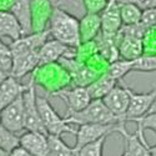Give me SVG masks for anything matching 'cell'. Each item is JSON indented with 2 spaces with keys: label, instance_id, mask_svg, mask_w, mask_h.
<instances>
[{
  "label": "cell",
  "instance_id": "1",
  "mask_svg": "<svg viewBox=\"0 0 156 156\" xmlns=\"http://www.w3.org/2000/svg\"><path fill=\"white\" fill-rule=\"evenodd\" d=\"M48 29L55 40L73 49H77L81 45L80 20L60 6H53Z\"/></svg>",
  "mask_w": 156,
  "mask_h": 156
},
{
  "label": "cell",
  "instance_id": "2",
  "mask_svg": "<svg viewBox=\"0 0 156 156\" xmlns=\"http://www.w3.org/2000/svg\"><path fill=\"white\" fill-rule=\"evenodd\" d=\"M66 120L71 125H83V124H118L125 122L116 115H114L102 99L91 100L89 105L77 112L66 114Z\"/></svg>",
  "mask_w": 156,
  "mask_h": 156
},
{
  "label": "cell",
  "instance_id": "3",
  "mask_svg": "<svg viewBox=\"0 0 156 156\" xmlns=\"http://www.w3.org/2000/svg\"><path fill=\"white\" fill-rule=\"evenodd\" d=\"M37 109L43 125L46 130L48 135L61 136L62 134H76V130L68 122L66 118L60 116L55 109L51 106L50 101L45 96H37Z\"/></svg>",
  "mask_w": 156,
  "mask_h": 156
},
{
  "label": "cell",
  "instance_id": "4",
  "mask_svg": "<svg viewBox=\"0 0 156 156\" xmlns=\"http://www.w3.org/2000/svg\"><path fill=\"white\" fill-rule=\"evenodd\" d=\"M126 122H118V124H83L79 125L76 130V142L74 150L75 152L81 149L83 146L90 144L93 141L101 139L102 136H109L112 133H119L125 127Z\"/></svg>",
  "mask_w": 156,
  "mask_h": 156
},
{
  "label": "cell",
  "instance_id": "5",
  "mask_svg": "<svg viewBox=\"0 0 156 156\" xmlns=\"http://www.w3.org/2000/svg\"><path fill=\"white\" fill-rule=\"evenodd\" d=\"M36 98H37V95L35 91V77H34V75H31L30 80L28 83V87L23 94L25 130H27V131H39V133L48 134L44 125H43L40 114H39Z\"/></svg>",
  "mask_w": 156,
  "mask_h": 156
},
{
  "label": "cell",
  "instance_id": "6",
  "mask_svg": "<svg viewBox=\"0 0 156 156\" xmlns=\"http://www.w3.org/2000/svg\"><path fill=\"white\" fill-rule=\"evenodd\" d=\"M50 36L49 29L41 30V31H34L28 35H23L21 37L11 41L10 50L12 56L29 54V53H37L41 49V46L48 41Z\"/></svg>",
  "mask_w": 156,
  "mask_h": 156
},
{
  "label": "cell",
  "instance_id": "7",
  "mask_svg": "<svg viewBox=\"0 0 156 156\" xmlns=\"http://www.w3.org/2000/svg\"><path fill=\"white\" fill-rule=\"evenodd\" d=\"M51 94L56 98L62 99L66 102L68 114L81 111L93 100L86 86H74L71 89H59L56 91H53Z\"/></svg>",
  "mask_w": 156,
  "mask_h": 156
},
{
  "label": "cell",
  "instance_id": "8",
  "mask_svg": "<svg viewBox=\"0 0 156 156\" xmlns=\"http://www.w3.org/2000/svg\"><path fill=\"white\" fill-rule=\"evenodd\" d=\"M23 94L0 111V122L14 134H19L23 131V129H25Z\"/></svg>",
  "mask_w": 156,
  "mask_h": 156
},
{
  "label": "cell",
  "instance_id": "9",
  "mask_svg": "<svg viewBox=\"0 0 156 156\" xmlns=\"http://www.w3.org/2000/svg\"><path fill=\"white\" fill-rule=\"evenodd\" d=\"M102 101L105 102L108 109L120 118L122 121L126 122V114L130 105V96L127 93L126 85L121 86L116 84L110 91L102 98Z\"/></svg>",
  "mask_w": 156,
  "mask_h": 156
},
{
  "label": "cell",
  "instance_id": "10",
  "mask_svg": "<svg viewBox=\"0 0 156 156\" xmlns=\"http://www.w3.org/2000/svg\"><path fill=\"white\" fill-rule=\"evenodd\" d=\"M126 87H127V93L130 96V105H129V110L126 114V122H127V121H133L134 119L147 114L150 106L152 105V102L156 98V85L149 93H144V94L135 93L129 86Z\"/></svg>",
  "mask_w": 156,
  "mask_h": 156
},
{
  "label": "cell",
  "instance_id": "11",
  "mask_svg": "<svg viewBox=\"0 0 156 156\" xmlns=\"http://www.w3.org/2000/svg\"><path fill=\"white\" fill-rule=\"evenodd\" d=\"M101 18V34L104 35H116L121 27V15H120V4L116 0H109L105 9L100 12Z\"/></svg>",
  "mask_w": 156,
  "mask_h": 156
},
{
  "label": "cell",
  "instance_id": "12",
  "mask_svg": "<svg viewBox=\"0 0 156 156\" xmlns=\"http://www.w3.org/2000/svg\"><path fill=\"white\" fill-rule=\"evenodd\" d=\"M73 50H75V49L55 40V39L48 40L41 46V49L39 50V68L54 64L64 56L71 58L70 53H73Z\"/></svg>",
  "mask_w": 156,
  "mask_h": 156
},
{
  "label": "cell",
  "instance_id": "13",
  "mask_svg": "<svg viewBox=\"0 0 156 156\" xmlns=\"http://www.w3.org/2000/svg\"><path fill=\"white\" fill-rule=\"evenodd\" d=\"M19 145L27 149L33 156H48V134L39 131H27L19 136Z\"/></svg>",
  "mask_w": 156,
  "mask_h": 156
},
{
  "label": "cell",
  "instance_id": "14",
  "mask_svg": "<svg viewBox=\"0 0 156 156\" xmlns=\"http://www.w3.org/2000/svg\"><path fill=\"white\" fill-rule=\"evenodd\" d=\"M120 134L124 136L126 141V149L129 156H151L149 144L144 136V130L137 126L135 134H129L126 127H124Z\"/></svg>",
  "mask_w": 156,
  "mask_h": 156
},
{
  "label": "cell",
  "instance_id": "15",
  "mask_svg": "<svg viewBox=\"0 0 156 156\" xmlns=\"http://www.w3.org/2000/svg\"><path fill=\"white\" fill-rule=\"evenodd\" d=\"M18 19L23 29V35L33 33V2L31 0H11L9 8Z\"/></svg>",
  "mask_w": 156,
  "mask_h": 156
},
{
  "label": "cell",
  "instance_id": "16",
  "mask_svg": "<svg viewBox=\"0 0 156 156\" xmlns=\"http://www.w3.org/2000/svg\"><path fill=\"white\" fill-rule=\"evenodd\" d=\"M118 48L120 58L125 60H136L145 54L142 39L121 35L120 33H118Z\"/></svg>",
  "mask_w": 156,
  "mask_h": 156
},
{
  "label": "cell",
  "instance_id": "17",
  "mask_svg": "<svg viewBox=\"0 0 156 156\" xmlns=\"http://www.w3.org/2000/svg\"><path fill=\"white\" fill-rule=\"evenodd\" d=\"M39 68V51L37 53H29L12 56V68L10 75L14 76L15 79L30 74Z\"/></svg>",
  "mask_w": 156,
  "mask_h": 156
},
{
  "label": "cell",
  "instance_id": "18",
  "mask_svg": "<svg viewBox=\"0 0 156 156\" xmlns=\"http://www.w3.org/2000/svg\"><path fill=\"white\" fill-rule=\"evenodd\" d=\"M27 87L28 84L23 85L14 76H8V79L0 85V111L16 100L27 90Z\"/></svg>",
  "mask_w": 156,
  "mask_h": 156
},
{
  "label": "cell",
  "instance_id": "19",
  "mask_svg": "<svg viewBox=\"0 0 156 156\" xmlns=\"http://www.w3.org/2000/svg\"><path fill=\"white\" fill-rule=\"evenodd\" d=\"M101 33L100 14H86L80 19V39L81 44L93 41Z\"/></svg>",
  "mask_w": 156,
  "mask_h": 156
},
{
  "label": "cell",
  "instance_id": "20",
  "mask_svg": "<svg viewBox=\"0 0 156 156\" xmlns=\"http://www.w3.org/2000/svg\"><path fill=\"white\" fill-rule=\"evenodd\" d=\"M3 36L12 41L23 36V29L18 19L9 10H0V37Z\"/></svg>",
  "mask_w": 156,
  "mask_h": 156
},
{
  "label": "cell",
  "instance_id": "21",
  "mask_svg": "<svg viewBox=\"0 0 156 156\" xmlns=\"http://www.w3.org/2000/svg\"><path fill=\"white\" fill-rule=\"evenodd\" d=\"M116 84H118V81L112 79L106 71H104L86 87L91 99L95 100V99H102Z\"/></svg>",
  "mask_w": 156,
  "mask_h": 156
},
{
  "label": "cell",
  "instance_id": "22",
  "mask_svg": "<svg viewBox=\"0 0 156 156\" xmlns=\"http://www.w3.org/2000/svg\"><path fill=\"white\" fill-rule=\"evenodd\" d=\"M133 70H134V60L119 59L116 61L108 64L105 71L112 77V79H115L116 81H120L124 79V76H126Z\"/></svg>",
  "mask_w": 156,
  "mask_h": 156
},
{
  "label": "cell",
  "instance_id": "23",
  "mask_svg": "<svg viewBox=\"0 0 156 156\" xmlns=\"http://www.w3.org/2000/svg\"><path fill=\"white\" fill-rule=\"evenodd\" d=\"M48 141H49L48 156H75L74 147L68 146L61 140L60 136L48 135Z\"/></svg>",
  "mask_w": 156,
  "mask_h": 156
},
{
  "label": "cell",
  "instance_id": "24",
  "mask_svg": "<svg viewBox=\"0 0 156 156\" xmlns=\"http://www.w3.org/2000/svg\"><path fill=\"white\" fill-rule=\"evenodd\" d=\"M120 15L122 25H134L141 23L142 10L134 3L120 4Z\"/></svg>",
  "mask_w": 156,
  "mask_h": 156
},
{
  "label": "cell",
  "instance_id": "25",
  "mask_svg": "<svg viewBox=\"0 0 156 156\" xmlns=\"http://www.w3.org/2000/svg\"><path fill=\"white\" fill-rule=\"evenodd\" d=\"M108 136H102L101 139L93 141L90 144L83 146L75 152V156H102L104 145H105Z\"/></svg>",
  "mask_w": 156,
  "mask_h": 156
},
{
  "label": "cell",
  "instance_id": "26",
  "mask_svg": "<svg viewBox=\"0 0 156 156\" xmlns=\"http://www.w3.org/2000/svg\"><path fill=\"white\" fill-rule=\"evenodd\" d=\"M133 71H156V54H144L139 59L134 60V70Z\"/></svg>",
  "mask_w": 156,
  "mask_h": 156
},
{
  "label": "cell",
  "instance_id": "27",
  "mask_svg": "<svg viewBox=\"0 0 156 156\" xmlns=\"http://www.w3.org/2000/svg\"><path fill=\"white\" fill-rule=\"evenodd\" d=\"M12 68V54L10 46L5 45L0 39V69L10 75Z\"/></svg>",
  "mask_w": 156,
  "mask_h": 156
},
{
  "label": "cell",
  "instance_id": "28",
  "mask_svg": "<svg viewBox=\"0 0 156 156\" xmlns=\"http://www.w3.org/2000/svg\"><path fill=\"white\" fill-rule=\"evenodd\" d=\"M133 121L136 122L137 126L141 127L142 130H152V131L156 133V112L146 114L144 116L134 119Z\"/></svg>",
  "mask_w": 156,
  "mask_h": 156
},
{
  "label": "cell",
  "instance_id": "29",
  "mask_svg": "<svg viewBox=\"0 0 156 156\" xmlns=\"http://www.w3.org/2000/svg\"><path fill=\"white\" fill-rule=\"evenodd\" d=\"M109 0H83V4L86 12L90 14H100L105 9Z\"/></svg>",
  "mask_w": 156,
  "mask_h": 156
},
{
  "label": "cell",
  "instance_id": "30",
  "mask_svg": "<svg viewBox=\"0 0 156 156\" xmlns=\"http://www.w3.org/2000/svg\"><path fill=\"white\" fill-rule=\"evenodd\" d=\"M141 24L144 25L146 29H150V28L156 27V8L142 11Z\"/></svg>",
  "mask_w": 156,
  "mask_h": 156
},
{
  "label": "cell",
  "instance_id": "31",
  "mask_svg": "<svg viewBox=\"0 0 156 156\" xmlns=\"http://www.w3.org/2000/svg\"><path fill=\"white\" fill-rule=\"evenodd\" d=\"M133 3L139 6L142 11L156 8V0H133Z\"/></svg>",
  "mask_w": 156,
  "mask_h": 156
},
{
  "label": "cell",
  "instance_id": "32",
  "mask_svg": "<svg viewBox=\"0 0 156 156\" xmlns=\"http://www.w3.org/2000/svg\"><path fill=\"white\" fill-rule=\"evenodd\" d=\"M10 156H33L27 149H24L23 146H16L14 150L10 151Z\"/></svg>",
  "mask_w": 156,
  "mask_h": 156
},
{
  "label": "cell",
  "instance_id": "33",
  "mask_svg": "<svg viewBox=\"0 0 156 156\" xmlns=\"http://www.w3.org/2000/svg\"><path fill=\"white\" fill-rule=\"evenodd\" d=\"M8 76H10L8 73H5V71H3L2 69H0V85H2L6 79H8Z\"/></svg>",
  "mask_w": 156,
  "mask_h": 156
},
{
  "label": "cell",
  "instance_id": "34",
  "mask_svg": "<svg viewBox=\"0 0 156 156\" xmlns=\"http://www.w3.org/2000/svg\"><path fill=\"white\" fill-rule=\"evenodd\" d=\"M152 112H156V98H155V100H154V102H152V105L150 106L147 114H152Z\"/></svg>",
  "mask_w": 156,
  "mask_h": 156
},
{
  "label": "cell",
  "instance_id": "35",
  "mask_svg": "<svg viewBox=\"0 0 156 156\" xmlns=\"http://www.w3.org/2000/svg\"><path fill=\"white\" fill-rule=\"evenodd\" d=\"M0 156H10V152L4 150L3 147H0Z\"/></svg>",
  "mask_w": 156,
  "mask_h": 156
},
{
  "label": "cell",
  "instance_id": "36",
  "mask_svg": "<svg viewBox=\"0 0 156 156\" xmlns=\"http://www.w3.org/2000/svg\"><path fill=\"white\" fill-rule=\"evenodd\" d=\"M149 149H150V154H151V156H156V145H154V146H149Z\"/></svg>",
  "mask_w": 156,
  "mask_h": 156
},
{
  "label": "cell",
  "instance_id": "37",
  "mask_svg": "<svg viewBox=\"0 0 156 156\" xmlns=\"http://www.w3.org/2000/svg\"><path fill=\"white\" fill-rule=\"evenodd\" d=\"M119 4H125V3H133V0H116Z\"/></svg>",
  "mask_w": 156,
  "mask_h": 156
},
{
  "label": "cell",
  "instance_id": "38",
  "mask_svg": "<svg viewBox=\"0 0 156 156\" xmlns=\"http://www.w3.org/2000/svg\"><path fill=\"white\" fill-rule=\"evenodd\" d=\"M50 2H51V4H53L54 6H55V5L58 4V0H50Z\"/></svg>",
  "mask_w": 156,
  "mask_h": 156
},
{
  "label": "cell",
  "instance_id": "39",
  "mask_svg": "<svg viewBox=\"0 0 156 156\" xmlns=\"http://www.w3.org/2000/svg\"><path fill=\"white\" fill-rule=\"evenodd\" d=\"M121 156H129V155H127V152H126V151H124V154H122Z\"/></svg>",
  "mask_w": 156,
  "mask_h": 156
}]
</instances>
